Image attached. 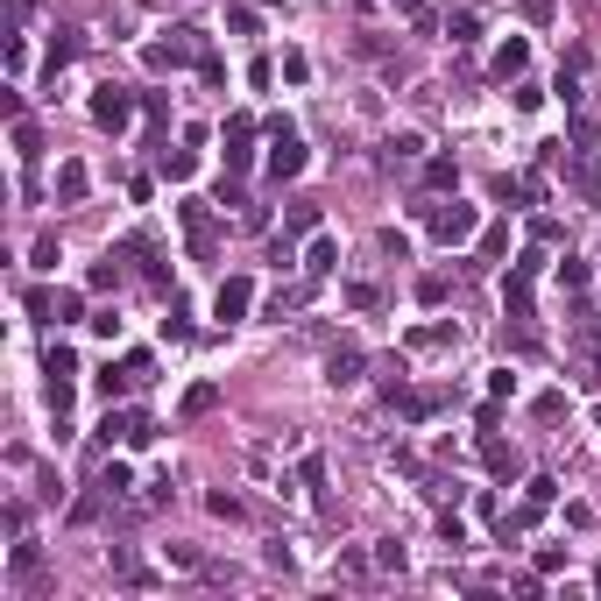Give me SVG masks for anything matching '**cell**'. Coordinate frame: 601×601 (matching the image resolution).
Segmentation results:
<instances>
[{
	"instance_id": "1",
	"label": "cell",
	"mask_w": 601,
	"mask_h": 601,
	"mask_svg": "<svg viewBox=\"0 0 601 601\" xmlns=\"http://www.w3.org/2000/svg\"><path fill=\"white\" fill-rule=\"evenodd\" d=\"M177 219H185V234H192V255H198V262H213V255H219L213 206H206V198H177Z\"/></svg>"
},
{
	"instance_id": "2",
	"label": "cell",
	"mask_w": 601,
	"mask_h": 601,
	"mask_svg": "<svg viewBox=\"0 0 601 601\" xmlns=\"http://www.w3.org/2000/svg\"><path fill=\"white\" fill-rule=\"evenodd\" d=\"M192 57H206V28H170V43H149V71H177Z\"/></svg>"
},
{
	"instance_id": "3",
	"label": "cell",
	"mask_w": 601,
	"mask_h": 601,
	"mask_svg": "<svg viewBox=\"0 0 601 601\" xmlns=\"http://www.w3.org/2000/svg\"><path fill=\"white\" fill-rule=\"evenodd\" d=\"M135 92H121V85H100V92H92V121H100V128H113V135H121V128H128V121H135Z\"/></svg>"
},
{
	"instance_id": "4",
	"label": "cell",
	"mask_w": 601,
	"mask_h": 601,
	"mask_svg": "<svg viewBox=\"0 0 601 601\" xmlns=\"http://www.w3.org/2000/svg\"><path fill=\"white\" fill-rule=\"evenodd\" d=\"M248 170H255V121L234 113L227 121V177H248Z\"/></svg>"
},
{
	"instance_id": "5",
	"label": "cell",
	"mask_w": 601,
	"mask_h": 601,
	"mask_svg": "<svg viewBox=\"0 0 601 601\" xmlns=\"http://www.w3.org/2000/svg\"><path fill=\"white\" fill-rule=\"evenodd\" d=\"M432 234H438L446 248L474 241V206H460V198H453V206H438V198H432Z\"/></svg>"
},
{
	"instance_id": "6",
	"label": "cell",
	"mask_w": 601,
	"mask_h": 601,
	"mask_svg": "<svg viewBox=\"0 0 601 601\" xmlns=\"http://www.w3.org/2000/svg\"><path fill=\"white\" fill-rule=\"evenodd\" d=\"M248 304H255V283H248V276H227V283L213 290V319L234 326V319H248Z\"/></svg>"
},
{
	"instance_id": "7",
	"label": "cell",
	"mask_w": 601,
	"mask_h": 601,
	"mask_svg": "<svg viewBox=\"0 0 601 601\" xmlns=\"http://www.w3.org/2000/svg\"><path fill=\"white\" fill-rule=\"evenodd\" d=\"M269 142H276V149H269V177H276V185H283V177H298V170H304V142L290 135V128L269 135Z\"/></svg>"
},
{
	"instance_id": "8",
	"label": "cell",
	"mask_w": 601,
	"mask_h": 601,
	"mask_svg": "<svg viewBox=\"0 0 601 601\" xmlns=\"http://www.w3.org/2000/svg\"><path fill=\"white\" fill-rule=\"evenodd\" d=\"M481 460H489V474H502V481H517L523 474V460H517V446H502V438H481Z\"/></svg>"
},
{
	"instance_id": "9",
	"label": "cell",
	"mask_w": 601,
	"mask_h": 601,
	"mask_svg": "<svg viewBox=\"0 0 601 601\" xmlns=\"http://www.w3.org/2000/svg\"><path fill=\"white\" fill-rule=\"evenodd\" d=\"M361 368H368V361H361V347H332L326 383H332V389H347V383H361Z\"/></svg>"
},
{
	"instance_id": "10",
	"label": "cell",
	"mask_w": 601,
	"mask_h": 601,
	"mask_svg": "<svg viewBox=\"0 0 601 601\" xmlns=\"http://www.w3.org/2000/svg\"><path fill=\"white\" fill-rule=\"evenodd\" d=\"M71 57H79V28H57V36H50V50H43V79H57V71H64Z\"/></svg>"
},
{
	"instance_id": "11",
	"label": "cell",
	"mask_w": 601,
	"mask_h": 601,
	"mask_svg": "<svg viewBox=\"0 0 601 601\" xmlns=\"http://www.w3.org/2000/svg\"><path fill=\"white\" fill-rule=\"evenodd\" d=\"M523 64H531V43H523V36H510V43L495 50V79H502V85L523 79Z\"/></svg>"
},
{
	"instance_id": "12",
	"label": "cell",
	"mask_w": 601,
	"mask_h": 601,
	"mask_svg": "<svg viewBox=\"0 0 601 601\" xmlns=\"http://www.w3.org/2000/svg\"><path fill=\"white\" fill-rule=\"evenodd\" d=\"M36 574H43V545L15 538V552H7V580H36Z\"/></svg>"
},
{
	"instance_id": "13",
	"label": "cell",
	"mask_w": 601,
	"mask_h": 601,
	"mask_svg": "<svg viewBox=\"0 0 601 601\" xmlns=\"http://www.w3.org/2000/svg\"><path fill=\"white\" fill-rule=\"evenodd\" d=\"M453 185H460V163H453V156H425V192H453Z\"/></svg>"
},
{
	"instance_id": "14",
	"label": "cell",
	"mask_w": 601,
	"mask_h": 601,
	"mask_svg": "<svg viewBox=\"0 0 601 601\" xmlns=\"http://www.w3.org/2000/svg\"><path fill=\"white\" fill-rule=\"evenodd\" d=\"M85 185H92V177H85V163H57V206H79Z\"/></svg>"
},
{
	"instance_id": "15",
	"label": "cell",
	"mask_w": 601,
	"mask_h": 601,
	"mask_svg": "<svg viewBox=\"0 0 601 601\" xmlns=\"http://www.w3.org/2000/svg\"><path fill=\"white\" fill-rule=\"evenodd\" d=\"M283 234H319V206H311V198H290V206H283Z\"/></svg>"
},
{
	"instance_id": "16",
	"label": "cell",
	"mask_w": 601,
	"mask_h": 601,
	"mask_svg": "<svg viewBox=\"0 0 601 601\" xmlns=\"http://www.w3.org/2000/svg\"><path fill=\"white\" fill-rule=\"evenodd\" d=\"M156 170H163L170 185H192V170H198V156H192V149H163V156H156Z\"/></svg>"
},
{
	"instance_id": "17",
	"label": "cell",
	"mask_w": 601,
	"mask_h": 601,
	"mask_svg": "<svg viewBox=\"0 0 601 601\" xmlns=\"http://www.w3.org/2000/svg\"><path fill=\"white\" fill-rule=\"evenodd\" d=\"M304 269H311V276H332V269H340V241H326V234H319V241L304 248Z\"/></svg>"
},
{
	"instance_id": "18",
	"label": "cell",
	"mask_w": 601,
	"mask_h": 601,
	"mask_svg": "<svg viewBox=\"0 0 601 601\" xmlns=\"http://www.w3.org/2000/svg\"><path fill=\"white\" fill-rule=\"evenodd\" d=\"M580 85H587V50H566V64H559V92L580 100Z\"/></svg>"
},
{
	"instance_id": "19",
	"label": "cell",
	"mask_w": 601,
	"mask_h": 601,
	"mask_svg": "<svg viewBox=\"0 0 601 601\" xmlns=\"http://www.w3.org/2000/svg\"><path fill=\"white\" fill-rule=\"evenodd\" d=\"M92 489H100V495H107V502H121V495H128V489H135V481H128V467H121V460H113V467H100V474H92Z\"/></svg>"
},
{
	"instance_id": "20",
	"label": "cell",
	"mask_w": 601,
	"mask_h": 601,
	"mask_svg": "<svg viewBox=\"0 0 601 601\" xmlns=\"http://www.w3.org/2000/svg\"><path fill=\"white\" fill-rule=\"evenodd\" d=\"M43 375H50V383H71V375H79V361H71V347H64V340L43 354Z\"/></svg>"
},
{
	"instance_id": "21",
	"label": "cell",
	"mask_w": 601,
	"mask_h": 601,
	"mask_svg": "<svg viewBox=\"0 0 601 601\" xmlns=\"http://www.w3.org/2000/svg\"><path fill=\"white\" fill-rule=\"evenodd\" d=\"M206 410H219V383H192L185 389V417H206Z\"/></svg>"
},
{
	"instance_id": "22",
	"label": "cell",
	"mask_w": 601,
	"mask_h": 601,
	"mask_svg": "<svg viewBox=\"0 0 601 601\" xmlns=\"http://www.w3.org/2000/svg\"><path fill=\"white\" fill-rule=\"evenodd\" d=\"M227 28H234V36H255V28H262L255 0H227Z\"/></svg>"
},
{
	"instance_id": "23",
	"label": "cell",
	"mask_w": 601,
	"mask_h": 601,
	"mask_svg": "<svg viewBox=\"0 0 601 601\" xmlns=\"http://www.w3.org/2000/svg\"><path fill=\"white\" fill-rule=\"evenodd\" d=\"M15 156H22V163H36V156H43V135H36V121H15Z\"/></svg>"
},
{
	"instance_id": "24",
	"label": "cell",
	"mask_w": 601,
	"mask_h": 601,
	"mask_svg": "<svg viewBox=\"0 0 601 601\" xmlns=\"http://www.w3.org/2000/svg\"><path fill=\"white\" fill-rule=\"evenodd\" d=\"M502 255H510V219H502V227H489V234H481V262H502Z\"/></svg>"
},
{
	"instance_id": "25",
	"label": "cell",
	"mask_w": 601,
	"mask_h": 601,
	"mask_svg": "<svg viewBox=\"0 0 601 601\" xmlns=\"http://www.w3.org/2000/svg\"><path fill=\"white\" fill-rule=\"evenodd\" d=\"M121 283V255H107V262H92V276H85V290H113Z\"/></svg>"
},
{
	"instance_id": "26",
	"label": "cell",
	"mask_w": 601,
	"mask_h": 601,
	"mask_svg": "<svg viewBox=\"0 0 601 601\" xmlns=\"http://www.w3.org/2000/svg\"><path fill=\"white\" fill-rule=\"evenodd\" d=\"M474 28H481V15H474V7H453V22H446V36H453V43H474Z\"/></svg>"
},
{
	"instance_id": "27",
	"label": "cell",
	"mask_w": 601,
	"mask_h": 601,
	"mask_svg": "<svg viewBox=\"0 0 601 601\" xmlns=\"http://www.w3.org/2000/svg\"><path fill=\"white\" fill-rule=\"evenodd\" d=\"M510 100H517V113H538V107H545V85L517 79V92H510Z\"/></svg>"
},
{
	"instance_id": "28",
	"label": "cell",
	"mask_w": 601,
	"mask_h": 601,
	"mask_svg": "<svg viewBox=\"0 0 601 601\" xmlns=\"http://www.w3.org/2000/svg\"><path fill=\"white\" fill-rule=\"evenodd\" d=\"M531 241H545V248H559V241H566V227H559V219H531Z\"/></svg>"
},
{
	"instance_id": "29",
	"label": "cell",
	"mask_w": 601,
	"mask_h": 601,
	"mask_svg": "<svg viewBox=\"0 0 601 601\" xmlns=\"http://www.w3.org/2000/svg\"><path fill=\"white\" fill-rule=\"evenodd\" d=\"M28 262H36V269H57V234H36V248H28Z\"/></svg>"
},
{
	"instance_id": "30",
	"label": "cell",
	"mask_w": 601,
	"mask_h": 601,
	"mask_svg": "<svg viewBox=\"0 0 601 601\" xmlns=\"http://www.w3.org/2000/svg\"><path fill=\"white\" fill-rule=\"evenodd\" d=\"M347 304H354V311H375V304H383V290H375V283H347Z\"/></svg>"
},
{
	"instance_id": "31",
	"label": "cell",
	"mask_w": 601,
	"mask_h": 601,
	"mask_svg": "<svg viewBox=\"0 0 601 601\" xmlns=\"http://www.w3.org/2000/svg\"><path fill=\"white\" fill-rule=\"evenodd\" d=\"M128 375H135V389L156 383V354H128Z\"/></svg>"
},
{
	"instance_id": "32",
	"label": "cell",
	"mask_w": 601,
	"mask_h": 601,
	"mask_svg": "<svg viewBox=\"0 0 601 601\" xmlns=\"http://www.w3.org/2000/svg\"><path fill=\"white\" fill-rule=\"evenodd\" d=\"M142 113H149V128H163V121H170V100H163V92H142Z\"/></svg>"
},
{
	"instance_id": "33",
	"label": "cell",
	"mask_w": 601,
	"mask_h": 601,
	"mask_svg": "<svg viewBox=\"0 0 601 601\" xmlns=\"http://www.w3.org/2000/svg\"><path fill=\"white\" fill-rule=\"evenodd\" d=\"M163 340H192V311H185V304H177V311L163 319Z\"/></svg>"
},
{
	"instance_id": "34",
	"label": "cell",
	"mask_w": 601,
	"mask_h": 601,
	"mask_svg": "<svg viewBox=\"0 0 601 601\" xmlns=\"http://www.w3.org/2000/svg\"><path fill=\"white\" fill-rule=\"evenodd\" d=\"M538 574H566V545H538Z\"/></svg>"
},
{
	"instance_id": "35",
	"label": "cell",
	"mask_w": 601,
	"mask_h": 601,
	"mask_svg": "<svg viewBox=\"0 0 601 601\" xmlns=\"http://www.w3.org/2000/svg\"><path fill=\"white\" fill-rule=\"evenodd\" d=\"M552 495H559V481H552V474H531V502H538V510H552Z\"/></svg>"
},
{
	"instance_id": "36",
	"label": "cell",
	"mask_w": 601,
	"mask_h": 601,
	"mask_svg": "<svg viewBox=\"0 0 601 601\" xmlns=\"http://www.w3.org/2000/svg\"><path fill=\"white\" fill-rule=\"evenodd\" d=\"M304 71H311V57H304V50H283V79L304 85Z\"/></svg>"
},
{
	"instance_id": "37",
	"label": "cell",
	"mask_w": 601,
	"mask_h": 601,
	"mask_svg": "<svg viewBox=\"0 0 601 601\" xmlns=\"http://www.w3.org/2000/svg\"><path fill=\"white\" fill-rule=\"evenodd\" d=\"M531 410H538V417H545V425H552V417H566V396H559V389H545V396H538V404H531Z\"/></svg>"
},
{
	"instance_id": "38",
	"label": "cell",
	"mask_w": 601,
	"mask_h": 601,
	"mask_svg": "<svg viewBox=\"0 0 601 601\" xmlns=\"http://www.w3.org/2000/svg\"><path fill=\"white\" fill-rule=\"evenodd\" d=\"M417 149H425V142H417V135H396V142H389V163H410Z\"/></svg>"
},
{
	"instance_id": "39",
	"label": "cell",
	"mask_w": 601,
	"mask_h": 601,
	"mask_svg": "<svg viewBox=\"0 0 601 601\" xmlns=\"http://www.w3.org/2000/svg\"><path fill=\"white\" fill-rule=\"evenodd\" d=\"M375 566H389V574H404V545L389 538V545H375Z\"/></svg>"
},
{
	"instance_id": "40",
	"label": "cell",
	"mask_w": 601,
	"mask_h": 601,
	"mask_svg": "<svg viewBox=\"0 0 601 601\" xmlns=\"http://www.w3.org/2000/svg\"><path fill=\"white\" fill-rule=\"evenodd\" d=\"M438 538H446V545L460 552V545H467V523H460V517H438Z\"/></svg>"
},
{
	"instance_id": "41",
	"label": "cell",
	"mask_w": 601,
	"mask_h": 601,
	"mask_svg": "<svg viewBox=\"0 0 601 601\" xmlns=\"http://www.w3.org/2000/svg\"><path fill=\"white\" fill-rule=\"evenodd\" d=\"M198 79H206V85H227V64H219L213 50H206V57H198Z\"/></svg>"
},
{
	"instance_id": "42",
	"label": "cell",
	"mask_w": 601,
	"mask_h": 601,
	"mask_svg": "<svg viewBox=\"0 0 601 601\" xmlns=\"http://www.w3.org/2000/svg\"><path fill=\"white\" fill-rule=\"evenodd\" d=\"M559 283H566V290H580V283H587V262H574V255H566V262H559Z\"/></svg>"
},
{
	"instance_id": "43",
	"label": "cell",
	"mask_w": 601,
	"mask_h": 601,
	"mask_svg": "<svg viewBox=\"0 0 601 601\" xmlns=\"http://www.w3.org/2000/svg\"><path fill=\"white\" fill-rule=\"evenodd\" d=\"M523 7V22H552V0H517Z\"/></svg>"
},
{
	"instance_id": "44",
	"label": "cell",
	"mask_w": 601,
	"mask_h": 601,
	"mask_svg": "<svg viewBox=\"0 0 601 601\" xmlns=\"http://www.w3.org/2000/svg\"><path fill=\"white\" fill-rule=\"evenodd\" d=\"M396 7H404V15H425V0H396Z\"/></svg>"
},
{
	"instance_id": "45",
	"label": "cell",
	"mask_w": 601,
	"mask_h": 601,
	"mask_svg": "<svg viewBox=\"0 0 601 601\" xmlns=\"http://www.w3.org/2000/svg\"><path fill=\"white\" fill-rule=\"evenodd\" d=\"M595 595H601V566H595Z\"/></svg>"
}]
</instances>
